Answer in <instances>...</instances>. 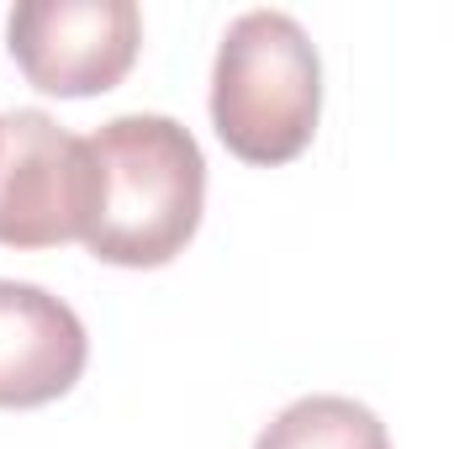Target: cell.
I'll return each instance as SVG.
<instances>
[{
	"label": "cell",
	"mask_w": 454,
	"mask_h": 449,
	"mask_svg": "<svg viewBox=\"0 0 454 449\" xmlns=\"http://www.w3.org/2000/svg\"><path fill=\"white\" fill-rule=\"evenodd\" d=\"M254 449H391L386 423L354 397H301L291 402Z\"/></svg>",
	"instance_id": "obj_6"
},
{
	"label": "cell",
	"mask_w": 454,
	"mask_h": 449,
	"mask_svg": "<svg viewBox=\"0 0 454 449\" xmlns=\"http://www.w3.org/2000/svg\"><path fill=\"white\" fill-rule=\"evenodd\" d=\"M5 48L43 96H106L137 64L143 11L132 0H21L5 21Z\"/></svg>",
	"instance_id": "obj_3"
},
{
	"label": "cell",
	"mask_w": 454,
	"mask_h": 449,
	"mask_svg": "<svg viewBox=\"0 0 454 449\" xmlns=\"http://www.w3.org/2000/svg\"><path fill=\"white\" fill-rule=\"evenodd\" d=\"M90 338L69 302L0 280V407H48L85 375Z\"/></svg>",
	"instance_id": "obj_5"
},
{
	"label": "cell",
	"mask_w": 454,
	"mask_h": 449,
	"mask_svg": "<svg viewBox=\"0 0 454 449\" xmlns=\"http://www.w3.org/2000/svg\"><path fill=\"white\" fill-rule=\"evenodd\" d=\"M323 112V64L286 11H243L212 69V127L243 164H291Z\"/></svg>",
	"instance_id": "obj_2"
},
{
	"label": "cell",
	"mask_w": 454,
	"mask_h": 449,
	"mask_svg": "<svg viewBox=\"0 0 454 449\" xmlns=\"http://www.w3.org/2000/svg\"><path fill=\"white\" fill-rule=\"evenodd\" d=\"M207 159L175 116H112L90 138V223L85 248L101 264L159 270L201 227Z\"/></svg>",
	"instance_id": "obj_1"
},
{
	"label": "cell",
	"mask_w": 454,
	"mask_h": 449,
	"mask_svg": "<svg viewBox=\"0 0 454 449\" xmlns=\"http://www.w3.org/2000/svg\"><path fill=\"white\" fill-rule=\"evenodd\" d=\"M90 223V138L64 132L48 112L0 116V243L59 248Z\"/></svg>",
	"instance_id": "obj_4"
}]
</instances>
